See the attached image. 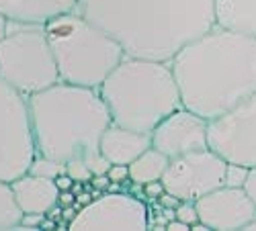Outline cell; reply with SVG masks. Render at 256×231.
Returning a JSON list of instances; mask_svg holds the SVG:
<instances>
[{
    "instance_id": "d4e9b609",
    "label": "cell",
    "mask_w": 256,
    "mask_h": 231,
    "mask_svg": "<svg viewBox=\"0 0 256 231\" xmlns=\"http://www.w3.org/2000/svg\"><path fill=\"white\" fill-rule=\"evenodd\" d=\"M90 182H92V186L96 188V191H104V188H111V184H113L111 178L106 176V174H94Z\"/></svg>"
},
{
    "instance_id": "6da1fadb",
    "label": "cell",
    "mask_w": 256,
    "mask_h": 231,
    "mask_svg": "<svg viewBox=\"0 0 256 231\" xmlns=\"http://www.w3.org/2000/svg\"><path fill=\"white\" fill-rule=\"evenodd\" d=\"M76 10L117 39L125 55L170 61L218 25L216 0H78Z\"/></svg>"
},
{
    "instance_id": "ac0fdd59",
    "label": "cell",
    "mask_w": 256,
    "mask_h": 231,
    "mask_svg": "<svg viewBox=\"0 0 256 231\" xmlns=\"http://www.w3.org/2000/svg\"><path fill=\"white\" fill-rule=\"evenodd\" d=\"M20 219H23V211L14 199L10 182L0 180V231L14 229Z\"/></svg>"
},
{
    "instance_id": "3957f363",
    "label": "cell",
    "mask_w": 256,
    "mask_h": 231,
    "mask_svg": "<svg viewBox=\"0 0 256 231\" xmlns=\"http://www.w3.org/2000/svg\"><path fill=\"white\" fill-rule=\"evenodd\" d=\"M37 156L58 162L84 160L94 174H106L111 162L100 154V137L113 123L98 88L58 82L29 96Z\"/></svg>"
},
{
    "instance_id": "8992f818",
    "label": "cell",
    "mask_w": 256,
    "mask_h": 231,
    "mask_svg": "<svg viewBox=\"0 0 256 231\" xmlns=\"http://www.w3.org/2000/svg\"><path fill=\"white\" fill-rule=\"evenodd\" d=\"M0 78L27 98L60 82L46 25L8 20L0 39Z\"/></svg>"
},
{
    "instance_id": "4316f807",
    "label": "cell",
    "mask_w": 256,
    "mask_h": 231,
    "mask_svg": "<svg viewBox=\"0 0 256 231\" xmlns=\"http://www.w3.org/2000/svg\"><path fill=\"white\" fill-rule=\"evenodd\" d=\"M244 188L248 191V195L252 197V201L256 203V166H254V168H250V176H248V180H246Z\"/></svg>"
},
{
    "instance_id": "ffe728a7",
    "label": "cell",
    "mask_w": 256,
    "mask_h": 231,
    "mask_svg": "<svg viewBox=\"0 0 256 231\" xmlns=\"http://www.w3.org/2000/svg\"><path fill=\"white\" fill-rule=\"evenodd\" d=\"M248 176H250V168H248V166L228 162V168H226V186L242 188V186L246 184Z\"/></svg>"
},
{
    "instance_id": "2e32d148",
    "label": "cell",
    "mask_w": 256,
    "mask_h": 231,
    "mask_svg": "<svg viewBox=\"0 0 256 231\" xmlns=\"http://www.w3.org/2000/svg\"><path fill=\"white\" fill-rule=\"evenodd\" d=\"M218 27L256 37V0H216Z\"/></svg>"
},
{
    "instance_id": "f1b7e54d",
    "label": "cell",
    "mask_w": 256,
    "mask_h": 231,
    "mask_svg": "<svg viewBox=\"0 0 256 231\" xmlns=\"http://www.w3.org/2000/svg\"><path fill=\"white\" fill-rule=\"evenodd\" d=\"M74 182H76V180H74L70 174H62V176H58V178H56V184H58L60 191H72Z\"/></svg>"
},
{
    "instance_id": "d6986e66",
    "label": "cell",
    "mask_w": 256,
    "mask_h": 231,
    "mask_svg": "<svg viewBox=\"0 0 256 231\" xmlns=\"http://www.w3.org/2000/svg\"><path fill=\"white\" fill-rule=\"evenodd\" d=\"M29 174L56 180L62 174H68V166H66V162H58V160H52V158L35 156L31 166H29Z\"/></svg>"
},
{
    "instance_id": "d6a6232c",
    "label": "cell",
    "mask_w": 256,
    "mask_h": 231,
    "mask_svg": "<svg viewBox=\"0 0 256 231\" xmlns=\"http://www.w3.org/2000/svg\"><path fill=\"white\" fill-rule=\"evenodd\" d=\"M6 27H8V18L0 12V39L4 37V33H6Z\"/></svg>"
},
{
    "instance_id": "52a82bcc",
    "label": "cell",
    "mask_w": 256,
    "mask_h": 231,
    "mask_svg": "<svg viewBox=\"0 0 256 231\" xmlns=\"http://www.w3.org/2000/svg\"><path fill=\"white\" fill-rule=\"evenodd\" d=\"M35 156L29 98L0 78V180L27 174Z\"/></svg>"
},
{
    "instance_id": "4fadbf2b",
    "label": "cell",
    "mask_w": 256,
    "mask_h": 231,
    "mask_svg": "<svg viewBox=\"0 0 256 231\" xmlns=\"http://www.w3.org/2000/svg\"><path fill=\"white\" fill-rule=\"evenodd\" d=\"M10 186H12L14 199L23 213L48 215L58 205V199H60V188L56 180L44 178V176H33L29 172L12 180Z\"/></svg>"
},
{
    "instance_id": "83f0119b",
    "label": "cell",
    "mask_w": 256,
    "mask_h": 231,
    "mask_svg": "<svg viewBox=\"0 0 256 231\" xmlns=\"http://www.w3.org/2000/svg\"><path fill=\"white\" fill-rule=\"evenodd\" d=\"M158 201H160V205H162L164 209H176V207L182 203L180 199H176L174 195H170V193H164V195H162Z\"/></svg>"
},
{
    "instance_id": "44dd1931",
    "label": "cell",
    "mask_w": 256,
    "mask_h": 231,
    "mask_svg": "<svg viewBox=\"0 0 256 231\" xmlns=\"http://www.w3.org/2000/svg\"><path fill=\"white\" fill-rule=\"evenodd\" d=\"M66 166H68V174H70L76 182H88V180H92V176H94V172L88 168V164L84 162V160H80V158L66 162Z\"/></svg>"
},
{
    "instance_id": "9a60e30c",
    "label": "cell",
    "mask_w": 256,
    "mask_h": 231,
    "mask_svg": "<svg viewBox=\"0 0 256 231\" xmlns=\"http://www.w3.org/2000/svg\"><path fill=\"white\" fill-rule=\"evenodd\" d=\"M78 0H0V12L16 23L46 25L54 16L76 10Z\"/></svg>"
},
{
    "instance_id": "cb8c5ba5",
    "label": "cell",
    "mask_w": 256,
    "mask_h": 231,
    "mask_svg": "<svg viewBox=\"0 0 256 231\" xmlns=\"http://www.w3.org/2000/svg\"><path fill=\"white\" fill-rule=\"evenodd\" d=\"M164 193H166V188H164V182L162 180H154V182L144 184V195L148 199H160Z\"/></svg>"
},
{
    "instance_id": "7c38bea8",
    "label": "cell",
    "mask_w": 256,
    "mask_h": 231,
    "mask_svg": "<svg viewBox=\"0 0 256 231\" xmlns=\"http://www.w3.org/2000/svg\"><path fill=\"white\" fill-rule=\"evenodd\" d=\"M199 221L216 231L246 229L256 219V203L248 191L234 186H222L195 201Z\"/></svg>"
},
{
    "instance_id": "8fae6325",
    "label": "cell",
    "mask_w": 256,
    "mask_h": 231,
    "mask_svg": "<svg viewBox=\"0 0 256 231\" xmlns=\"http://www.w3.org/2000/svg\"><path fill=\"white\" fill-rule=\"evenodd\" d=\"M152 135V148L170 160L209 148V119L184 107L162 119Z\"/></svg>"
},
{
    "instance_id": "30bf717a",
    "label": "cell",
    "mask_w": 256,
    "mask_h": 231,
    "mask_svg": "<svg viewBox=\"0 0 256 231\" xmlns=\"http://www.w3.org/2000/svg\"><path fill=\"white\" fill-rule=\"evenodd\" d=\"M150 227V215L144 201L123 193H109L92 199L88 205L78 209L70 221L72 231H144Z\"/></svg>"
},
{
    "instance_id": "e0dca14e",
    "label": "cell",
    "mask_w": 256,
    "mask_h": 231,
    "mask_svg": "<svg viewBox=\"0 0 256 231\" xmlns=\"http://www.w3.org/2000/svg\"><path fill=\"white\" fill-rule=\"evenodd\" d=\"M168 164H170L168 156H164L156 148H148L140 158H136L130 164V180L138 186H144L154 180H162Z\"/></svg>"
},
{
    "instance_id": "9c48e42d",
    "label": "cell",
    "mask_w": 256,
    "mask_h": 231,
    "mask_svg": "<svg viewBox=\"0 0 256 231\" xmlns=\"http://www.w3.org/2000/svg\"><path fill=\"white\" fill-rule=\"evenodd\" d=\"M209 148L226 162L256 166V94L209 121Z\"/></svg>"
},
{
    "instance_id": "4dcf8cb0",
    "label": "cell",
    "mask_w": 256,
    "mask_h": 231,
    "mask_svg": "<svg viewBox=\"0 0 256 231\" xmlns=\"http://www.w3.org/2000/svg\"><path fill=\"white\" fill-rule=\"evenodd\" d=\"M72 207H74V205H72ZM72 207H64V211H62V217L68 219V225H70V221H72V219L76 217V213H78V211H74Z\"/></svg>"
},
{
    "instance_id": "484cf974",
    "label": "cell",
    "mask_w": 256,
    "mask_h": 231,
    "mask_svg": "<svg viewBox=\"0 0 256 231\" xmlns=\"http://www.w3.org/2000/svg\"><path fill=\"white\" fill-rule=\"evenodd\" d=\"M76 203V193L74 191H60V199H58V205L64 209V207H72Z\"/></svg>"
},
{
    "instance_id": "277c9868",
    "label": "cell",
    "mask_w": 256,
    "mask_h": 231,
    "mask_svg": "<svg viewBox=\"0 0 256 231\" xmlns=\"http://www.w3.org/2000/svg\"><path fill=\"white\" fill-rule=\"evenodd\" d=\"M98 92L113 123L140 133H152L162 119L182 107L170 61L125 55Z\"/></svg>"
},
{
    "instance_id": "f546056e",
    "label": "cell",
    "mask_w": 256,
    "mask_h": 231,
    "mask_svg": "<svg viewBox=\"0 0 256 231\" xmlns=\"http://www.w3.org/2000/svg\"><path fill=\"white\" fill-rule=\"evenodd\" d=\"M166 229H168V231H188L190 225L182 223L180 219H172V221H168V223H166Z\"/></svg>"
},
{
    "instance_id": "603a6c76",
    "label": "cell",
    "mask_w": 256,
    "mask_h": 231,
    "mask_svg": "<svg viewBox=\"0 0 256 231\" xmlns=\"http://www.w3.org/2000/svg\"><path fill=\"white\" fill-rule=\"evenodd\" d=\"M106 176L111 178L113 184H121V182H125L127 178H130V166L127 164H111Z\"/></svg>"
},
{
    "instance_id": "5bb4252c",
    "label": "cell",
    "mask_w": 256,
    "mask_h": 231,
    "mask_svg": "<svg viewBox=\"0 0 256 231\" xmlns=\"http://www.w3.org/2000/svg\"><path fill=\"white\" fill-rule=\"evenodd\" d=\"M148 148H152V135L150 133H140L134 129L121 127L117 123H111L100 137V154L111 164H127L130 166Z\"/></svg>"
},
{
    "instance_id": "5b68a950",
    "label": "cell",
    "mask_w": 256,
    "mask_h": 231,
    "mask_svg": "<svg viewBox=\"0 0 256 231\" xmlns=\"http://www.w3.org/2000/svg\"><path fill=\"white\" fill-rule=\"evenodd\" d=\"M46 33L60 80L76 86L98 88L125 57L119 41L78 10L48 20Z\"/></svg>"
},
{
    "instance_id": "7402d4cb",
    "label": "cell",
    "mask_w": 256,
    "mask_h": 231,
    "mask_svg": "<svg viewBox=\"0 0 256 231\" xmlns=\"http://www.w3.org/2000/svg\"><path fill=\"white\" fill-rule=\"evenodd\" d=\"M176 219H180L186 225H193L199 221V213H197V207L193 201H182L176 207Z\"/></svg>"
},
{
    "instance_id": "7a4b0ae2",
    "label": "cell",
    "mask_w": 256,
    "mask_h": 231,
    "mask_svg": "<svg viewBox=\"0 0 256 231\" xmlns=\"http://www.w3.org/2000/svg\"><path fill=\"white\" fill-rule=\"evenodd\" d=\"M182 107L218 119L256 94V37L213 27L172 59Z\"/></svg>"
},
{
    "instance_id": "836d02e7",
    "label": "cell",
    "mask_w": 256,
    "mask_h": 231,
    "mask_svg": "<svg viewBox=\"0 0 256 231\" xmlns=\"http://www.w3.org/2000/svg\"><path fill=\"white\" fill-rule=\"evenodd\" d=\"M246 231H256V219H254V221H252V223L246 227Z\"/></svg>"
},
{
    "instance_id": "ba28073f",
    "label": "cell",
    "mask_w": 256,
    "mask_h": 231,
    "mask_svg": "<svg viewBox=\"0 0 256 231\" xmlns=\"http://www.w3.org/2000/svg\"><path fill=\"white\" fill-rule=\"evenodd\" d=\"M228 162L211 148L172 158L162 176L166 193L180 201H197L226 186Z\"/></svg>"
},
{
    "instance_id": "1f68e13d",
    "label": "cell",
    "mask_w": 256,
    "mask_h": 231,
    "mask_svg": "<svg viewBox=\"0 0 256 231\" xmlns=\"http://www.w3.org/2000/svg\"><path fill=\"white\" fill-rule=\"evenodd\" d=\"M92 201V197L88 195V193H80V197H76V203L80 205V207H84V205H88Z\"/></svg>"
}]
</instances>
